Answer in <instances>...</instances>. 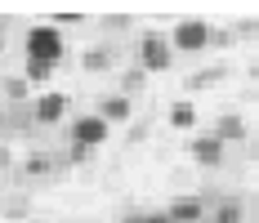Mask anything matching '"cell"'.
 <instances>
[{
    "label": "cell",
    "mask_w": 259,
    "mask_h": 223,
    "mask_svg": "<svg viewBox=\"0 0 259 223\" xmlns=\"http://www.w3.org/2000/svg\"><path fill=\"white\" fill-rule=\"evenodd\" d=\"M23 50H27V58H40V63H54V67H58V58L67 54V40H63V31L54 23H40V27L27 31Z\"/></svg>",
    "instance_id": "1"
},
{
    "label": "cell",
    "mask_w": 259,
    "mask_h": 223,
    "mask_svg": "<svg viewBox=\"0 0 259 223\" xmlns=\"http://www.w3.org/2000/svg\"><path fill=\"white\" fill-rule=\"evenodd\" d=\"M170 63H175L170 36H161V31H143V36H139V67L152 76V72H170Z\"/></svg>",
    "instance_id": "2"
},
{
    "label": "cell",
    "mask_w": 259,
    "mask_h": 223,
    "mask_svg": "<svg viewBox=\"0 0 259 223\" xmlns=\"http://www.w3.org/2000/svg\"><path fill=\"white\" fill-rule=\"evenodd\" d=\"M210 45V23L206 18H179L170 31V50L175 54H201Z\"/></svg>",
    "instance_id": "3"
},
{
    "label": "cell",
    "mask_w": 259,
    "mask_h": 223,
    "mask_svg": "<svg viewBox=\"0 0 259 223\" xmlns=\"http://www.w3.org/2000/svg\"><path fill=\"white\" fill-rule=\"evenodd\" d=\"M107 134H112V125L94 112L72 121V143H80V148H99V143H107Z\"/></svg>",
    "instance_id": "4"
},
{
    "label": "cell",
    "mask_w": 259,
    "mask_h": 223,
    "mask_svg": "<svg viewBox=\"0 0 259 223\" xmlns=\"http://www.w3.org/2000/svg\"><path fill=\"white\" fill-rule=\"evenodd\" d=\"M31 116H36V125H58L63 116H67V94H58V90H45L40 99L31 103Z\"/></svg>",
    "instance_id": "5"
},
{
    "label": "cell",
    "mask_w": 259,
    "mask_h": 223,
    "mask_svg": "<svg viewBox=\"0 0 259 223\" xmlns=\"http://www.w3.org/2000/svg\"><path fill=\"white\" fill-rule=\"evenodd\" d=\"M188 156H192L197 165H206V170H214V165H224V143H219L214 134H197V139L188 143Z\"/></svg>",
    "instance_id": "6"
},
{
    "label": "cell",
    "mask_w": 259,
    "mask_h": 223,
    "mask_svg": "<svg viewBox=\"0 0 259 223\" xmlns=\"http://www.w3.org/2000/svg\"><path fill=\"white\" fill-rule=\"evenodd\" d=\"M130 112H134V103H130L125 94H107V99H99V107H94V116H103L107 125L130 121Z\"/></svg>",
    "instance_id": "7"
},
{
    "label": "cell",
    "mask_w": 259,
    "mask_h": 223,
    "mask_svg": "<svg viewBox=\"0 0 259 223\" xmlns=\"http://www.w3.org/2000/svg\"><path fill=\"white\" fill-rule=\"evenodd\" d=\"M210 134H214L219 143H241V139H246V121H241L237 112H224V116L214 121V129H210Z\"/></svg>",
    "instance_id": "8"
},
{
    "label": "cell",
    "mask_w": 259,
    "mask_h": 223,
    "mask_svg": "<svg viewBox=\"0 0 259 223\" xmlns=\"http://www.w3.org/2000/svg\"><path fill=\"white\" fill-rule=\"evenodd\" d=\"M175 223H201V214H206V205L197 197H179V201H170V210H165Z\"/></svg>",
    "instance_id": "9"
},
{
    "label": "cell",
    "mask_w": 259,
    "mask_h": 223,
    "mask_svg": "<svg viewBox=\"0 0 259 223\" xmlns=\"http://www.w3.org/2000/svg\"><path fill=\"white\" fill-rule=\"evenodd\" d=\"M228 76H233V67H228V63H214V67H201V72H192L183 85H188V90H201V85H219V80H228Z\"/></svg>",
    "instance_id": "10"
},
{
    "label": "cell",
    "mask_w": 259,
    "mask_h": 223,
    "mask_svg": "<svg viewBox=\"0 0 259 223\" xmlns=\"http://www.w3.org/2000/svg\"><path fill=\"white\" fill-rule=\"evenodd\" d=\"M54 165H58V156H50V152H31L23 161V179H45V174H54Z\"/></svg>",
    "instance_id": "11"
},
{
    "label": "cell",
    "mask_w": 259,
    "mask_h": 223,
    "mask_svg": "<svg viewBox=\"0 0 259 223\" xmlns=\"http://www.w3.org/2000/svg\"><path fill=\"white\" fill-rule=\"evenodd\" d=\"M23 80H27V85H50V80H54V63L23 58Z\"/></svg>",
    "instance_id": "12"
},
{
    "label": "cell",
    "mask_w": 259,
    "mask_h": 223,
    "mask_svg": "<svg viewBox=\"0 0 259 223\" xmlns=\"http://www.w3.org/2000/svg\"><path fill=\"white\" fill-rule=\"evenodd\" d=\"M112 63H116V58H112V50H107V45H90V50H85V58H80V67H85V72H107Z\"/></svg>",
    "instance_id": "13"
},
{
    "label": "cell",
    "mask_w": 259,
    "mask_h": 223,
    "mask_svg": "<svg viewBox=\"0 0 259 223\" xmlns=\"http://www.w3.org/2000/svg\"><path fill=\"white\" fill-rule=\"evenodd\" d=\"M165 121L175 125V129H192V125H197V107H192L188 99H179L170 112H165Z\"/></svg>",
    "instance_id": "14"
},
{
    "label": "cell",
    "mask_w": 259,
    "mask_h": 223,
    "mask_svg": "<svg viewBox=\"0 0 259 223\" xmlns=\"http://www.w3.org/2000/svg\"><path fill=\"white\" fill-rule=\"evenodd\" d=\"M246 219V210H241V201H224L219 210H214V223H241Z\"/></svg>",
    "instance_id": "15"
},
{
    "label": "cell",
    "mask_w": 259,
    "mask_h": 223,
    "mask_svg": "<svg viewBox=\"0 0 259 223\" xmlns=\"http://www.w3.org/2000/svg\"><path fill=\"white\" fill-rule=\"evenodd\" d=\"M143 80H148V72H143V67H130V72L121 76V90H125V99H130V94H139V90H143Z\"/></svg>",
    "instance_id": "16"
},
{
    "label": "cell",
    "mask_w": 259,
    "mask_h": 223,
    "mask_svg": "<svg viewBox=\"0 0 259 223\" xmlns=\"http://www.w3.org/2000/svg\"><path fill=\"white\" fill-rule=\"evenodd\" d=\"M85 18H90V14H80V9H58V14H54V27L63 31V27H76V23H85Z\"/></svg>",
    "instance_id": "17"
},
{
    "label": "cell",
    "mask_w": 259,
    "mask_h": 223,
    "mask_svg": "<svg viewBox=\"0 0 259 223\" xmlns=\"http://www.w3.org/2000/svg\"><path fill=\"white\" fill-rule=\"evenodd\" d=\"M27 90H31V85H27L23 76H9V80H5V94H9V99H18V103L27 99Z\"/></svg>",
    "instance_id": "18"
},
{
    "label": "cell",
    "mask_w": 259,
    "mask_h": 223,
    "mask_svg": "<svg viewBox=\"0 0 259 223\" xmlns=\"http://www.w3.org/2000/svg\"><path fill=\"white\" fill-rule=\"evenodd\" d=\"M255 36H259V23H255V18H246V23L233 27V40H255Z\"/></svg>",
    "instance_id": "19"
},
{
    "label": "cell",
    "mask_w": 259,
    "mask_h": 223,
    "mask_svg": "<svg viewBox=\"0 0 259 223\" xmlns=\"http://www.w3.org/2000/svg\"><path fill=\"white\" fill-rule=\"evenodd\" d=\"M90 156H94V148H80V143H72V152H67V161H72V165H85Z\"/></svg>",
    "instance_id": "20"
},
{
    "label": "cell",
    "mask_w": 259,
    "mask_h": 223,
    "mask_svg": "<svg viewBox=\"0 0 259 223\" xmlns=\"http://www.w3.org/2000/svg\"><path fill=\"white\" fill-rule=\"evenodd\" d=\"M210 45H219V50H228V45H233V31H219V27H210Z\"/></svg>",
    "instance_id": "21"
},
{
    "label": "cell",
    "mask_w": 259,
    "mask_h": 223,
    "mask_svg": "<svg viewBox=\"0 0 259 223\" xmlns=\"http://www.w3.org/2000/svg\"><path fill=\"white\" fill-rule=\"evenodd\" d=\"M5 219H27V201H14V205H5Z\"/></svg>",
    "instance_id": "22"
},
{
    "label": "cell",
    "mask_w": 259,
    "mask_h": 223,
    "mask_svg": "<svg viewBox=\"0 0 259 223\" xmlns=\"http://www.w3.org/2000/svg\"><path fill=\"white\" fill-rule=\"evenodd\" d=\"M103 27H130V18H125V14H107Z\"/></svg>",
    "instance_id": "23"
},
{
    "label": "cell",
    "mask_w": 259,
    "mask_h": 223,
    "mask_svg": "<svg viewBox=\"0 0 259 223\" xmlns=\"http://www.w3.org/2000/svg\"><path fill=\"white\" fill-rule=\"evenodd\" d=\"M148 223H175V219H170L165 210H152V214H148Z\"/></svg>",
    "instance_id": "24"
},
{
    "label": "cell",
    "mask_w": 259,
    "mask_h": 223,
    "mask_svg": "<svg viewBox=\"0 0 259 223\" xmlns=\"http://www.w3.org/2000/svg\"><path fill=\"white\" fill-rule=\"evenodd\" d=\"M121 223H148V214H125Z\"/></svg>",
    "instance_id": "25"
},
{
    "label": "cell",
    "mask_w": 259,
    "mask_h": 223,
    "mask_svg": "<svg viewBox=\"0 0 259 223\" xmlns=\"http://www.w3.org/2000/svg\"><path fill=\"white\" fill-rule=\"evenodd\" d=\"M0 170H9V152L0 148Z\"/></svg>",
    "instance_id": "26"
},
{
    "label": "cell",
    "mask_w": 259,
    "mask_h": 223,
    "mask_svg": "<svg viewBox=\"0 0 259 223\" xmlns=\"http://www.w3.org/2000/svg\"><path fill=\"white\" fill-rule=\"evenodd\" d=\"M250 76H255V80H259V63H255V67H250Z\"/></svg>",
    "instance_id": "27"
},
{
    "label": "cell",
    "mask_w": 259,
    "mask_h": 223,
    "mask_svg": "<svg viewBox=\"0 0 259 223\" xmlns=\"http://www.w3.org/2000/svg\"><path fill=\"white\" fill-rule=\"evenodd\" d=\"M0 54H5V31H0Z\"/></svg>",
    "instance_id": "28"
},
{
    "label": "cell",
    "mask_w": 259,
    "mask_h": 223,
    "mask_svg": "<svg viewBox=\"0 0 259 223\" xmlns=\"http://www.w3.org/2000/svg\"><path fill=\"white\" fill-rule=\"evenodd\" d=\"M0 129H5V107H0Z\"/></svg>",
    "instance_id": "29"
},
{
    "label": "cell",
    "mask_w": 259,
    "mask_h": 223,
    "mask_svg": "<svg viewBox=\"0 0 259 223\" xmlns=\"http://www.w3.org/2000/svg\"><path fill=\"white\" fill-rule=\"evenodd\" d=\"M0 31H5V18H0Z\"/></svg>",
    "instance_id": "30"
},
{
    "label": "cell",
    "mask_w": 259,
    "mask_h": 223,
    "mask_svg": "<svg viewBox=\"0 0 259 223\" xmlns=\"http://www.w3.org/2000/svg\"><path fill=\"white\" fill-rule=\"evenodd\" d=\"M31 223H45V219H31Z\"/></svg>",
    "instance_id": "31"
},
{
    "label": "cell",
    "mask_w": 259,
    "mask_h": 223,
    "mask_svg": "<svg viewBox=\"0 0 259 223\" xmlns=\"http://www.w3.org/2000/svg\"><path fill=\"white\" fill-rule=\"evenodd\" d=\"M255 156H259V143H255Z\"/></svg>",
    "instance_id": "32"
},
{
    "label": "cell",
    "mask_w": 259,
    "mask_h": 223,
    "mask_svg": "<svg viewBox=\"0 0 259 223\" xmlns=\"http://www.w3.org/2000/svg\"><path fill=\"white\" fill-rule=\"evenodd\" d=\"M255 103H259V94H255Z\"/></svg>",
    "instance_id": "33"
}]
</instances>
